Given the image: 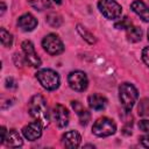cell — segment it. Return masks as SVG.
Instances as JSON below:
<instances>
[{
    "label": "cell",
    "instance_id": "obj_1",
    "mask_svg": "<svg viewBox=\"0 0 149 149\" xmlns=\"http://www.w3.org/2000/svg\"><path fill=\"white\" fill-rule=\"evenodd\" d=\"M28 111H29V114L35 120L42 122L43 126H47L49 123L48 105L43 95L41 94L33 95L28 102Z\"/></svg>",
    "mask_w": 149,
    "mask_h": 149
},
{
    "label": "cell",
    "instance_id": "obj_2",
    "mask_svg": "<svg viewBox=\"0 0 149 149\" xmlns=\"http://www.w3.org/2000/svg\"><path fill=\"white\" fill-rule=\"evenodd\" d=\"M137 98H139V92L133 84L122 83L119 86V99L125 111L127 112L132 111L133 106L137 101Z\"/></svg>",
    "mask_w": 149,
    "mask_h": 149
},
{
    "label": "cell",
    "instance_id": "obj_3",
    "mask_svg": "<svg viewBox=\"0 0 149 149\" xmlns=\"http://www.w3.org/2000/svg\"><path fill=\"white\" fill-rule=\"evenodd\" d=\"M36 78L42 85V87H44L48 91H54L58 88L61 83L58 73L51 69H41L40 71H37Z\"/></svg>",
    "mask_w": 149,
    "mask_h": 149
},
{
    "label": "cell",
    "instance_id": "obj_4",
    "mask_svg": "<svg viewBox=\"0 0 149 149\" xmlns=\"http://www.w3.org/2000/svg\"><path fill=\"white\" fill-rule=\"evenodd\" d=\"M116 132V125L115 122L106 116H102L98 119L93 126H92V133L99 137H106L111 136Z\"/></svg>",
    "mask_w": 149,
    "mask_h": 149
},
{
    "label": "cell",
    "instance_id": "obj_5",
    "mask_svg": "<svg viewBox=\"0 0 149 149\" xmlns=\"http://www.w3.org/2000/svg\"><path fill=\"white\" fill-rule=\"evenodd\" d=\"M98 8L100 13L108 20L119 19L122 12V7L115 0H99Z\"/></svg>",
    "mask_w": 149,
    "mask_h": 149
},
{
    "label": "cell",
    "instance_id": "obj_6",
    "mask_svg": "<svg viewBox=\"0 0 149 149\" xmlns=\"http://www.w3.org/2000/svg\"><path fill=\"white\" fill-rule=\"evenodd\" d=\"M42 47L49 55H59L64 51V44L56 34H48L42 40Z\"/></svg>",
    "mask_w": 149,
    "mask_h": 149
},
{
    "label": "cell",
    "instance_id": "obj_7",
    "mask_svg": "<svg viewBox=\"0 0 149 149\" xmlns=\"http://www.w3.org/2000/svg\"><path fill=\"white\" fill-rule=\"evenodd\" d=\"M68 83L72 90L77 91V92H83L87 88L88 79H87V76L85 72L77 70V71H72L69 73Z\"/></svg>",
    "mask_w": 149,
    "mask_h": 149
},
{
    "label": "cell",
    "instance_id": "obj_8",
    "mask_svg": "<svg viewBox=\"0 0 149 149\" xmlns=\"http://www.w3.org/2000/svg\"><path fill=\"white\" fill-rule=\"evenodd\" d=\"M21 47H22V51H23V54H24V59H26V62H27L30 66H33V68H38V66H41V63H42V62H41V58L37 56V54H36V51H35L34 44H33L30 41L26 40V41L22 42Z\"/></svg>",
    "mask_w": 149,
    "mask_h": 149
},
{
    "label": "cell",
    "instance_id": "obj_9",
    "mask_svg": "<svg viewBox=\"0 0 149 149\" xmlns=\"http://www.w3.org/2000/svg\"><path fill=\"white\" fill-rule=\"evenodd\" d=\"M51 115H52V119H54L55 123L59 128H64V127L68 126L69 120H70V115H69V112L65 108V106H63L61 104H56L52 107Z\"/></svg>",
    "mask_w": 149,
    "mask_h": 149
},
{
    "label": "cell",
    "instance_id": "obj_10",
    "mask_svg": "<svg viewBox=\"0 0 149 149\" xmlns=\"http://www.w3.org/2000/svg\"><path fill=\"white\" fill-rule=\"evenodd\" d=\"M43 127H44V126L42 125V122H40V121L36 120V121L30 122V123H28L27 126H24V127L22 128V134H23V136H24L27 140H29V141H35V140H37V139L41 137Z\"/></svg>",
    "mask_w": 149,
    "mask_h": 149
},
{
    "label": "cell",
    "instance_id": "obj_11",
    "mask_svg": "<svg viewBox=\"0 0 149 149\" xmlns=\"http://www.w3.org/2000/svg\"><path fill=\"white\" fill-rule=\"evenodd\" d=\"M80 141H81V136L76 130H69V132L64 133L62 136V143L66 148H71V149L77 148V147H79Z\"/></svg>",
    "mask_w": 149,
    "mask_h": 149
},
{
    "label": "cell",
    "instance_id": "obj_12",
    "mask_svg": "<svg viewBox=\"0 0 149 149\" xmlns=\"http://www.w3.org/2000/svg\"><path fill=\"white\" fill-rule=\"evenodd\" d=\"M17 26L19 28H21L23 31H31L36 28L37 26V20L35 19V16L30 13H26L23 15H21L17 19Z\"/></svg>",
    "mask_w": 149,
    "mask_h": 149
},
{
    "label": "cell",
    "instance_id": "obj_13",
    "mask_svg": "<svg viewBox=\"0 0 149 149\" xmlns=\"http://www.w3.org/2000/svg\"><path fill=\"white\" fill-rule=\"evenodd\" d=\"M130 8L144 22H149V6H147L142 0H134L130 3Z\"/></svg>",
    "mask_w": 149,
    "mask_h": 149
},
{
    "label": "cell",
    "instance_id": "obj_14",
    "mask_svg": "<svg viewBox=\"0 0 149 149\" xmlns=\"http://www.w3.org/2000/svg\"><path fill=\"white\" fill-rule=\"evenodd\" d=\"M87 102H88V106L93 111H102V109H105V107L107 105V99L101 94L93 93V94L88 95Z\"/></svg>",
    "mask_w": 149,
    "mask_h": 149
},
{
    "label": "cell",
    "instance_id": "obj_15",
    "mask_svg": "<svg viewBox=\"0 0 149 149\" xmlns=\"http://www.w3.org/2000/svg\"><path fill=\"white\" fill-rule=\"evenodd\" d=\"M71 106L74 109V112L77 113L78 118H79V122L81 126H86L88 123V121L91 120V114L87 109L84 108V106L79 102V101H71Z\"/></svg>",
    "mask_w": 149,
    "mask_h": 149
},
{
    "label": "cell",
    "instance_id": "obj_16",
    "mask_svg": "<svg viewBox=\"0 0 149 149\" xmlns=\"http://www.w3.org/2000/svg\"><path fill=\"white\" fill-rule=\"evenodd\" d=\"M2 143H5L7 147L17 148V147H21L23 144V141H22L21 135L15 129H10V130L7 132L6 137H5V140H3Z\"/></svg>",
    "mask_w": 149,
    "mask_h": 149
},
{
    "label": "cell",
    "instance_id": "obj_17",
    "mask_svg": "<svg viewBox=\"0 0 149 149\" xmlns=\"http://www.w3.org/2000/svg\"><path fill=\"white\" fill-rule=\"evenodd\" d=\"M127 38L130 42H139L142 38V29L136 26H130L127 30Z\"/></svg>",
    "mask_w": 149,
    "mask_h": 149
},
{
    "label": "cell",
    "instance_id": "obj_18",
    "mask_svg": "<svg viewBox=\"0 0 149 149\" xmlns=\"http://www.w3.org/2000/svg\"><path fill=\"white\" fill-rule=\"evenodd\" d=\"M45 21H47V23H48L50 27H52V28H58V27H61V24L63 23L62 16H61L59 14H57V13H49V14L47 15Z\"/></svg>",
    "mask_w": 149,
    "mask_h": 149
},
{
    "label": "cell",
    "instance_id": "obj_19",
    "mask_svg": "<svg viewBox=\"0 0 149 149\" xmlns=\"http://www.w3.org/2000/svg\"><path fill=\"white\" fill-rule=\"evenodd\" d=\"M77 31L79 33V35H80L87 43H90V44L95 43V37H94V35H93L92 33H90L85 27L78 24V26H77Z\"/></svg>",
    "mask_w": 149,
    "mask_h": 149
},
{
    "label": "cell",
    "instance_id": "obj_20",
    "mask_svg": "<svg viewBox=\"0 0 149 149\" xmlns=\"http://www.w3.org/2000/svg\"><path fill=\"white\" fill-rule=\"evenodd\" d=\"M0 38H1V43H2L3 47H6V48L12 47V44H13V35L9 31H7L5 28L0 29Z\"/></svg>",
    "mask_w": 149,
    "mask_h": 149
},
{
    "label": "cell",
    "instance_id": "obj_21",
    "mask_svg": "<svg viewBox=\"0 0 149 149\" xmlns=\"http://www.w3.org/2000/svg\"><path fill=\"white\" fill-rule=\"evenodd\" d=\"M28 2L36 10H44L51 7V3L49 0H28Z\"/></svg>",
    "mask_w": 149,
    "mask_h": 149
},
{
    "label": "cell",
    "instance_id": "obj_22",
    "mask_svg": "<svg viewBox=\"0 0 149 149\" xmlns=\"http://www.w3.org/2000/svg\"><path fill=\"white\" fill-rule=\"evenodd\" d=\"M137 113L141 116H149V98H143L140 100L137 106Z\"/></svg>",
    "mask_w": 149,
    "mask_h": 149
},
{
    "label": "cell",
    "instance_id": "obj_23",
    "mask_svg": "<svg viewBox=\"0 0 149 149\" xmlns=\"http://www.w3.org/2000/svg\"><path fill=\"white\" fill-rule=\"evenodd\" d=\"M130 26H132V22H130V20H129L128 16L122 17L121 20H119V21L115 22V24H114V27H115L116 29H126V30H127Z\"/></svg>",
    "mask_w": 149,
    "mask_h": 149
},
{
    "label": "cell",
    "instance_id": "obj_24",
    "mask_svg": "<svg viewBox=\"0 0 149 149\" xmlns=\"http://www.w3.org/2000/svg\"><path fill=\"white\" fill-rule=\"evenodd\" d=\"M139 129L144 132V133H149V120H140L139 121Z\"/></svg>",
    "mask_w": 149,
    "mask_h": 149
},
{
    "label": "cell",
    "instance_id": "obj_25",
    "mask_svg": "<svg viewBox=\"0 0 149 149\" xmlns=\"http://www.w3.org/2000/svg\"><path fill=\"white\" fill-rule=\"evenodd\" d=\"M142 59H143L144 64L149 68V47H146L142 50Z\"/></svg>",
    "mask_w": 149,
    "mask_h": 149
},
{
    "label": "cell",
    "instance_id": "obj_26",
    "mask_svg": "<svg viewBox=\"0 0 149 149\" xmlns=\"http://www.w3.org/2000/svg\"><path fill=\"white\" fill-rule=\"evenodd\" d=\"M140 143H141L144 148H149V134L141 136V137H140Z\"/></svg>",
    "mask_w": 149,
    "mask_h": 149
},
{
    "label": "cell",
    "instance_id": "obj_27",
    "mask_svg": "<svg viewBox=\"0 0 149 149\" xmlns=\"http://www.w3.org/2000/svg\"><path fill=\"white\" fill-rule=\"evenodd\" d=\"M6 87H9V88H13V87H16V84H15V80L12 78V77H8L6 79Z\"/></svg>",
    "mask_w": 149,
    "mask_h": 149
},
{
    "label": "cell",
    "instance_id": "obj_28",
    "mask_svg": "<svg viewBox=\"0 0 149 149\" xmlns=\"http://www.w3.org/2000/svg\"><path fill=\"white\" fill-rule=\"evenodd\" d=\"M6 134H7V129H6L5 126H2L1 127V142H3V140L6 137Z\"/></svg>",
    "mask_w": 149,
    "mask_h": 149
},
{
    "label": "cell",
    "instance_id": "obj_29",
    "mask_svg": "<svg viewBox=\"0 0 149 149\" xmlns=\"http://www.w3.org/2000/svg\"><path fill=\"white\" fill-rule=\"evenodd\" d=\"M5 10H6V6H5L3 2H1V15L5 13Z\"/></svg>",
    "mask_w": 149,
    "mask_h": 149
},
{
    "label": "cell",
    "instance_id": "obj_30",
    "mask_svg": "<svg viewBox=\"0 0 149 149\" xmlns=\"http://www.w3.org/2000/svg\"><path fill=\"white\" fill-rule=\"evenodd\" d=\"M52 1H55L56 3H61V0H52Z\"/></svg>",
    "mask_w": 149,
    "mask_h": 149
},
{
    "label": "cell",
    "instance_id": "obj_31",
    "mask_svg": "<svg viewBox=\"0 0 149 149\" xmlns=\"http://www.w3.org/2000/svg\"><path fill=\"white\" fill-rule=\"evenodd\" d=\"M148 40H149V30H148Z\"/></svg>",
    "mask_w": 149,
    "mask_h": 149
}]
</instances>
